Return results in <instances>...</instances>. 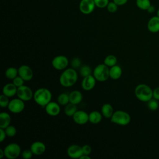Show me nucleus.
<instances>
[{
	"label": "nucleus",
	"instance_id": "6ab92c4d",
	"mask_svg": "<svg viewBox=\"0 0 159 159\" xmlns=\"http://www.w3.org/2000/svg\"><path fill=\"white\" fill-rule=\"evenodd\" d=\"M69 99L70 102L76 105L82 101L83 94L80 91L74 90L69 94Z\"/></svg>",
	"mask_w": 159,
	"mask_h": 159
},
{
	"label": "nucleus",
	"instance_id": "c03bdc74",
	"mask_svg": "<svg viewBox=\"0 0 159 159\" xmlns=\"http://www.w3.org/2000/svg\"><path fill=\"white\" fill-rule=\"evenodd\" d=\"M4 157H5L4 149L1 148V149H0V158H1V159H2Z\"/></svg>",
	"mask_w": 159,
	"mask_h": 159
},
{
	"label": "nucleus",
	"instance_id": "f257e3e1",
	"mask_svg": "<svg viewBox=\"0 0 159 159\" xmlns=\"http://www.w3.org/2000/svg\"><path fill=\"white\" fill-rule=\"evenodd\" d=\"M78 73L76 70L73 68L65 69L61 74L59 81L60 84L65 88L73 86L77 81Z\"/></svg>",
	"mask_w": 159,
	"mask_h": 159
},
{
	"label": "nucleus",
	"instance_id": "4be33fe9",
	"mask_svg": "<svg viewBox=\"0 0 159 159\" xmlns=\"http://www.w3.org/2000/svg\"><path fill=\"white\" fill-rule=\"evenodd\" d=\"M114 113V109L111 104L105 103L101 107V114L106 118H111Z\"/></svg>",
	"mask_w": 159,
	"mask_h": 159
},
{
	"label": "nucleus",
	"instance_id": "20e7f679",
	"mask_svg": "<svg viewBox=\"0 0 159 159\" xmlns=\"http://www.w3.org/2000/svg\"><path fill=\"white\" fill-rule=\"evenodd\" d=\"M93 75L98 81L104 82L107 81L109 77V67L104 63L98 65L93 71Z\"/></svg>",
	"mask_w": 159,
	"mask_h": 159
},
{
	"label": "nucleus",
	"instance_id": "393cba45",
	"mask_svg": "<svg viewBox=\"0 0 159 159\" xmlns=\"http://www.w3.org/2000/svg\"><path fill=\"white\" fill-rule=\"evenodd\" d=\"M18 75V69L14 67H9L5 71V76L9 80H13Z\"/></svg>",
	"mask_w": 159,
	"mask_h": 159
},
{
	"label": "nucleus",
	"instance_id": "7ed1b4c3",
	"mask_svg": "<svg viewBox=\"0 0 159 159\" xmlns=\"http://www.w3.org/2000/svg\"><path fill=\"white\" fill-rule=\"evenodd\" d=\"M134 92L137 98L142 102H147L153 98L152 89L145 84H138Z\"/></svg>",
	"mask_w": 159,
	"mask_h": 159
},
{
	"label": "nucleus",
	"instance_id": "4468645a",
	"mask_svg": "<svg viewBox=\"0 0 159 159\" xmlns=\"http://www.w3.org/2000/svg\"><path fill=\"white\" fill-rule=\"evenodd\" d=\"M45 109L46 113L50 116H57L60 112V106L58 102L50 101L45 106Z\"/></svg>",
	"mask_w": 159,
	"mask_h": 159
},
{
	"label": "nucleus",
	"instance_id": "aec40b11",
	"mask_svg": "<svg viewBox=\"0 0 159 159\" xmlns=\"http://www.w3.org/2000/svg\"><path fill=\"white\" fill-rule=\"evenodd\" d=\"M122 73V68L119 65H116L109 68V77L112 80H118L120 78Z\"/></svg>",
	"mask_w": 159,
	"mask_h": 159
},
{
	"label": "nucleus",
	"instance_id": "ea45409f",
	"mask_svg": "<svg viewBox=\"0 0 159 159\" xmlns=\"http://www.w3.org/2000/svg\"><path fill=\"white\" fill-rule=\"evenodd\" d=\"M153 98L157 100H159V87L156 88L153 91Z\"/></svg>",
	"mask_w": 159,
	"mask_h": 159
},
{
	"label": "nucleus",
	"instance_id": "412c9836",
	"mask_svg": "<svg viewBox=\"0 0 159 159\" xmlns=\"http://www.w3.org/2000/svg\"><path fill=\"white\" fill-rule=\"evenodd\" d=\"M11 122V117L9 114L6 112H1L0 113V128L5 129L10 125Z\"/></svg>",
	"mask_w": 159,
	"mask_h": 159
},
{
	"label": "nucleus",
	"instance_id": "f03ea898",
	"mask_svg": "<svg viewBox=\"0 0 159 159\" xmlns=\"http://www.w3.org/2000/svg\"><path fill=\"white\" fill-rule=\"evenodd\" d=\"M52 94L49 89L45 88H40L34 93V101L39 106L45 107L52 100Z\"/></svg>",
	"mask_w": 159,
	"mask_h": 159
},
{
	"label": "nucleus",
	"instance_id": "39448f33",
	"mask_svg": "<svg viewBox=\"0 0 159 159\" xmlns=\"http://www.w3.org/2000/svg\"><path fill=\"white\" fill-rule=\"evenodd\" d=\"M130 119H131L129 114L121 110L114 111L112 117H111V122L119 125H128L130 122Z\"/></svg>",
	"mask_w": 159,
	"mask_h": 159
},
{
	"label": "nucleus",
	"instance_id": "bb28decb",
	"mask_svg": "<svg viewBox=\"0 0 159 159\" xmlns=\"http://www.w3.org/2000/svg\"><path fill=\"white\" fill-rule=\"evenodd\" d=\"M117 58L113 55H107L104 60V63L109 68L116 65L117 64Z\"/></svg>",
	"mask_w": 159,
	"mask_h": 159
},
{
	"label": "nucleus",
	"instance_id": "c9c22d12",
	"mask_svg": "<svg viewBox=\"0 0 159 159\" xmlns=\"http://www.w3.org/2000/svg\"><path fill=\"white\" fill-rule=\"evenodd\" d=\"M24 80L20 76H16L15 78H14L12 80V83L14 84H15L17 88L20 87L22 85H24Z\"/></svg>",
	"mask_w": 159,
	"mask_h": 159
},
{
	"label": "nucleus",
	"instance_id": "473e14b6",
	"mask_svg": "<svg viewBox=\"0 0 159 159\" xmlns=\"http://www.w3.org/2000/svg\"><path fill=\"white\" fill-rule=\"evenodd\" d=\"M9 102V97L3 94L0 96V106L1 107H7Z\"/></svg>",
	"mask_w": 159,
	"mask_h": 159
},
{
	"label": "nucleus",
	"instance_id": "5701e85b",
	"mask_svg": "<svg viewBox=\"0 0 159 159\" xmlns=\"http://www.w3.org/2000/svg\"><path fill=\"white\" fill-rule=\"evenodd\" d=\"M102 119L101 113L97 111H94L89 114V122L93 124H99Z\"/></svg>",
	"mask_w": 159,
	"mask_h": 159
},
{
	"label": "nucleus",
	"instance_id": "b1692460",
	"mask_svg": "<svg viewBox=\"0 0 159 159\" xmlns=\"http://www.w3.org/2000/svg\"><path fill=\"white\" fill-rule=\"evenodd\" d=\"M77 111L76 105L71 102H69L68 104H66L64 109L65 114L68 117H73V116Z\"/></svg>",
	"mask_w": 159,
	"mask_h": 159
},
{
	"label": "nucleus",
	"instance_id": "7c9ffc66",
	"mask_svg": "<svg viewBox=\"0 0 159 159\" xmlns=\"http://www.w3.org/2000/svg\"><path fill=\"white\" fill-rule=\"evenodd\" d=\"M147 106L148 109L151 111H155L158 107V100L152 98L148 101H147Z\"/></svg>",
	"mask_w": 159,
	"mask_h": 159
},
{
	"label": "nucleus",
	"instance_id": "0eeeda50",
	"mask_svg": "<svg viewBox=\"0 0 159 159\" xmlns=\"http://www.w3.org/2000/svg\"><path fill=\"white\" fill-rule=\"evenodd\" d=\"M25 108L24 101L20 98H15L10 101L7 106L8 110L14 114H18L24 111Z\"/></svg>",
	"mask_w": 159,
	"mask_h": 159
},
{
	"label": "nucleus",
	"instance_id": "79ce46f5",
	"mask_svg": "<svg viewBox=\"0 0 159 159\" xmlns=\"http://www.w3.org/2000/svg\"><path fill=\"white\" fill-rule=\"evenodd\" d=\"M155 11V8L154 6H153V5H151V6L149 7V8L147 9L148 12V13H150V14L154 12Z\"/></svg>",
	"mask_w": 159,
	"mask_h": 159
},
{
	"label": "nucleus",
	"instance_id": "cd10ccee",
	"mask_svg": "<svg viewBox=\"0 0 159 159\" xmlns=\"http://www.w3.org/2000/svg\"><path fill=\"white\" fill-rule=\"evenodd\" d=\"M57 102L60 105L66 106L70 102L69 94L65 93H63L60 94L57 98Z\"/></svg>",
	"mask_w": 159,
	"mask_h": 159
},
{
	"label": "nucleus",
	"instance_id": "a19ab883",
	"mask_svg": "<svg viewBox=\"0 0 159 159\" xmlns=\"http://www.w3.org/2000/svg\"><path fill=\"white\" fill-rule=\"evenodd\" d=\"M112 1L119 6L125 4L128 1V0H112Z\"/></svg>",
	"mask_w": 159,
	"mask_h": 159
},
{
	"label": "nucleus",
	"instance_id": "9b49d317",
	"mask_svg": "<svg viewBox=\"0 0 159 159\" xmlns=\"http://www.w3.org/2000/svg\"><path fill=\"white\" fill-rule=\"evenodd\" d=\"M18 75L20 76L25 81H29L32 79L34 73L29 66L27 65H22L18 68Z\"/></svg>",
	"mask_w": 159,
	"mask_h": 159
},
{
	"label": "nucleus",
	"instance_id": "c85d7f7f",
	"mask_svg": "<svg viewBox=\"0 0 159 159\" xmlns=\"http://www.w3.org/2000/svg\"><path fill=\"white\" fill-rule=\"evenodd\" d=\"M92 73V70L90 66L88 65H83L80 68V75L82 77H86L88 76Z\"/></svg>",
	"mask_w": 159,
	"mask_h": 159
},
{
	"label": "nucleus",
	"instance_id": "e433bc0d",
	"mask_svg": "<svg viewBox=\"0 0 159 159\" xmlns=\"http://www.w3.org/2000/svg\"><path fill=\"white\" fill-rule=\"evenodd\" d=\"M21 155H22V157L24 159H30L32 157V155L34 154L32 152L30 149H29V150L27 149V150H24Z\"/></svg>",
	"mask_w": 159,
	"mask_h": 159
},
{
	"label": "nucleus",
	"instance_id": "9d476101",
	"mask_svg": "<svg viewBox=\"0 0 159 159\" xmlns=\"http://www.w3.org/2000/svg\"><path fill=\"white\" fill-rule=\"evenodd\" d=\"M96 7L94 0H81L79 4L80 12L85 15L90 14Z\"/></svg>",
	"mask_w": 159,
	"mask_h": 159
},
{
	"label": "nucleus",
	"instance_id": "423d86ee",
	"mask_svg": "<svg viewBox=\"0 0 159 159\" xmlns=\"http://www.w3.org/2000/svg\"><path fill=\"white\" fill-rule=\"evenodd\" d=\"M5 157L7 159H16L20 154L21 148L17 143H11L4 148Z\"/></svg>",
	"mask_w": 159,
	"mask_h": 159
},
{
	"label": "nucleus",
	"instance_id": "ddd939ff",
	"mask_svg": "<svg viewBox=\"0 0 159 159\" xmlns=\"http://www.w3.org/2000/svg\"><path fill=\"white\" fill-rule=\"evenodd\" d=\"M66 153L69 157L75 159L80 158L81 156L83 154L82 147L76 144H73L70 145L67 148Z\"/></svg>",
	"mask_w": 159,
	"mask_h": 159
},
{
	"label": "nucleus",
	"instance_id": "a18cd8bd",
	"mask_svg": "<svg viewBox=\"0 0 159 159\" xmlns=\"http://www.w3.org/2000/svg\"><path fill=\"white\" fill-rule=\"evenodd\" d=\"M157 16L159 17V9L157 10Z\"/></svg>",
	"mask_w": 159,
	"mask_h": 159
},
{
	"label": "nucleus",
	"instance_id": "a211bd4d",
	"mask_svg": "<svg viewBox=\"0 0 159 159\" xmlns=\"http://www.w3.org/2000/svg\"><path fill=\"white\" fill-rule=\"evenodd\" d=\"M17 87L12 83H7L5 84L2 88V94L7 96L9 98L13 97L17 94Z\"/></svg>",
	"mask_w": 159,
	"mask_h": 159
},
{
	"label": "nucleus",
	"instance_id": "72a5a7b5",
	"mask_svg": "<svg viewBox=\"0 0 159 159\" xmlns=\"http://www.w3.org/2000/svg\"><path fill=\"white\" fill-rule=\"evenodd\" d=\"M94 1L96 7L103 9L104 7H106L109 2V0H94Z\"/></svg>",
	"mask_w": 159,
	"mask_h": 159
},
{
	"label": "nucleus",
	"instance_id": "f3484780",
	"mask_svg": "<svg viewBox=\"0 0 159 159\" xmlns=\"http://www.w3.org/2000/svg\"><path fill=\"white\" fill-rule=\"evenodd\" d=\"M148 30L152 33L159 32V17L156 16L151 17L147 24Z\"/></svg>",
	"mask_w": 159,
	"mask_h": 159
},
{
	"label": "nucleus",
	"instance_id": "58836bf2",
	"mask_svg": "<svg viewBox=\"0 0 159 159\" xmlns=\"http://www.w3.org/2000/svg\"><path fill=\"white\" fill-rule=\"evenodd\" d=\"M6 136L7 135L4 129L0 128V142H2L5 140Z\"/></svg>",
	"mask_w": 159,
	"mask_h": 159
},
{
	"label": "nucleus",
	"instance_id": "2f4dec72",
	"mask_svg": "<svg viewBox=\"0 0 159 159\" xmlns=\"http://www.w3.org/2000/svg\"><path fill=\"white\" fill-rule=\"evenodd\" d=\"M118 6H119L117 4H116L113 1H109L107 6H106V9L108 12L111 13H114L117 11Z\"/></svg>",
	"mask_w": 159,
	"mask_h": 159
},
{
	"label": "nucleus",
	"instance_id": "a878e982",
	"mask_svg": "<svg viewBox=\"0 0 159 159\" xmlns=\"http://www.w3.org/2000/svg\"><path fill=\"white\" fill-rule=\"evenodd\" d=\"M137 6L141 10L147 11L149 7L152 5L150 0H136Z\"/></svg>",
	"mask_w": 159,
	"mask_h": 159
},
{
	"label": "nucleus",
	"instance_id": "1a4fd4ad",
	"mask_svg": "<svg viewBox=\"0 0 159 159\" xmlns=\"http://www.w3.org/2000/svg\"><path fill=\"white\" fill-rule=\"evenodd\" d=\"M68 63L69 61L68 58L64 55L56 56L52 61V66L57 70H63L66 69Z\"/></svg>",
	"mask_w": 159,
	"mask_h": 159
},
{
	"label": "nucleus",
	"instance_id": "f8f14e48",
	"mask_svg": "<svg viewBox=\"0 0 159 159\" xmlns=\"http://www.w3.org/2000/svg\"><path fill=\"white\" fill-rule=\"evenodd\" d=\"M72 117L73 121L79 125H84L89 121V114L84 111H77Z\"/></svg>",
	"mask_w": 159,
	"mask_h": 159
},
{
	"label": "nucleus",
	"instance_id": "4c0bfd02",
	"mask_svg": "<svg viewBox=\"0 0 159 159\" xmlns=\"http://www.w3.org/2000/svg\"><path fill=\"white\" fill-rule=\"evenodd\" d=\"M82 149H83V152L84 155H89L91 153L92 149L91 146H89L88 144H85L84 145L82 146Z\"/></svg>",
	"mask_w": 159,
	"mask_h": 159
},
{
	"label": "nucleus",
	"instance_id": "c756f323",
	"mask_svg": "<svg viewBox=\"0 0 159 159\" xmlns=\"http://www.w3.org/2000/svg\"><path fill=\"white\" fill-rule=\"evenodd\" d=\"M4 130H5V132L6 133L7 137H14L16 135L17 130H16V128L14 125H9L7 127H6L4 129Z\"/></svg>",
	"mask_w": 159,
	"mask_h": 159
},
{
	"label": "nucleus",
	"instance_id": "dca6fc26",
	"mask_svg": "<svg viewBox=\"0 0 159 159\" xmlns=\"http://www.w3.org/2000/svg\"><path fill=\"white\" fill-rule=\"evenodd\" d=\"M30 149L34 155H41L45 152L46 146L44 143L40 141H36L31 144Z\"/></svg>",
	"mask_w": 159,
	"mask_h": 159
},
{
	"label": "nucleus",
	"instance_id": "37998d69",
	"mask_svg": "<svg viewBox=\"0 0 159 159\" xmlns=\"http://www.w3.org/2000/svg\"><path fill=\"white\" fill-rule=\"evenodd\" d=\"M80 159H91V157H89V155H84L83 154L81 157L80 158Z\"/></svg>",
	"mask_w": 159,
	"mask_h": 159
},
{
	"label": "nucleus",
	"instance_id": "2eb2a0df",
	"mask_svg": "<svg viewBox=\"0 0 159 159\" xmlns=\"http://www.w3.org/2000/svg\"><path fill=\"white\" fill-rule=\"evenodd\" d=\"M96 80L93 75L84 77L81 81V88L84 91H90L93 89L96 84Z\"/></svg>",
	"mask_w": 159,
	"mask_h": 159
},
{
	"label": "nucleus",
	"instance_id": "f704fd0d",
	"mask_svg": "<svg viewBox=\"0 0 159 159\" xmlns=\"http://www.w3.org/2000/svg\"><path fill=\"white\" fill-rule=\"evenodd\" d=\"M71 67L75 69L80 68L81 66V60L77 57L73 58L71 61Z\"/></svg>",
	"mask_w": 159,
	"mask_h": 159
},
{
	"label": "nucleus",
	"instance_id": "6e6552de",
	"mask_svg": "<svg viewBox=\"0 0 159 159\" xmlns=\"http://www.w3.org/2000/svg\"><path fill=\"white\" fill-rule=\"evenodd\" d=\"M17 96L24 101H29L34 97V93L30 88L22 85L17 88Z\"/></svg>",
	"mask_w": 159,
	"mask_h": 159
}]
</instances>
